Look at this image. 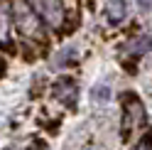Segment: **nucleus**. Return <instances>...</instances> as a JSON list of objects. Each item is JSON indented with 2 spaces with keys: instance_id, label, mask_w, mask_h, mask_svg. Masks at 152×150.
Masks as SVG:
<instances>
[{
  "instance_id": "obj_1",
  "label": "nucleus",
  "mask_w": 152,
  "mask_h": 150,
  "mask_svg": "<svg viewBox=\"0 0 152 150\" xmlns=\"http://www.w3.org/2000/svg\"><path fill=\"white\" fill-rule=\"evenodd\" d=\"M30 5V10L39 17L47 27H61L64 22V5L61 0H25Z\"/></svg>"
},
{
  "instance_id": "obj_2",
  "label": "nucleus",
  "mask_w": 152,
  "mask_h": 150,
  "mask_svg": "<svg viewBox=\"0 0 152 150\" xmlns=\"http://www.w3.org/2000/svg\"><path fill=\"white\" fill-rule=\"evenodd\" d=\"M12 10H15V25L20 27L25 35L39 37V32H42V20L30 10V5H27L25 0H15V7H12Z\"/></svg>"
},
{
  "instance_id": "obj_3",
  "label": "nucleus",
  "mask_w": 152,
  "mask_h": 150,
  "mask_svg": "<svg viewBox=\"0 0 152 150\" xmlns=\"http://www.w3.org/2000/svg\"><path fill=\"white\" fill-rule=\"evenodd\" d=\"M52 96L56 101H61L64 106L74 108L76 106V96H79V86H76V81L71 76H61V79H56L52 84Z\"/></svg>"
},
{
  "instance_id": "obj_4",
  "label": "nucleus",
  "mask_w": 152,
  "mask_h": 150,
  "mask_svg": "<svg viewBox=\"0 0 152 150\" xmlns=\"http://www.w3.org/2000/svg\"><path fill=\"white\" fill-rule=\"evenodd\" d=\"M128 17V0H110L106 5V22L110 27H118Z\"/></svg>"
},
{
  "instance_id": "obj_5",
  "label": "nucleus",
  "mask_w": 152,
  "mask_h": 150,
  "mask_svg": "<svg viewBox=\"0 0 152 150\" xmlns=\"http://www.w3.org/2000/svg\"><path fill=\"white\" fill-rule=\"evenodd\" d=\"M110 99H113V84L108 79H103V81L91 86V104L106 106V104H110Z\"/></svg>"
},
{
  "instance_id": "obj_6",
  "label": "nucleus",
  "mask_w": 152,
  "mask_h": 150,
  "mask_svg": "<svg viewBox=\"0 0 152 150\" xmlns=\"http://www.w3.org/2000/svg\"><path fill=\"white\" fill-rule=\"evenodd\" d=\"M56 57L59 59H54V67L56 69H66V67H71V64L79 62V49H76V47H64Z\"/></svg>"
},
{
  "instance_id": "obj_7",
  "label": "nucleus",
  "mask_w": 152,
  "mask_h": 150,
  "mask_svg": "<svg viewBox=\"0 0 152 150\" xmlns=\"http://www.w3.org/2000/svg\"><path fill=\"white\" fill-rule=\"evenodd\" d=\"M125 49H128L130 54H145V52L152 49V40H150L147 35H140V37H135V40H130V42L125 44Z\"/></svg>"
},
{
  "instance_id": "obj_8",
  "label": "nucleus",
  "mask_w": 152,
  "mask_h": 150,
  "mask_svg": "<svg viewBox=\"0 0 152 150\" xmlns=\"http://www.w3.org/2000/svg\"><path fill=\"white\" fill-rule=\"evenodd\" d=\"M130 150H152V128L145 130V135L140 138V143H135Z\"/></svg>"
},
{
  "instance_id": "obj_9",
  "label": "nucleus",
  "mask_w": 152,
  "mask_h": 150,
  "mask_svg": "<svg viewBox=\"0 0 152 150\" xmlns=\"http://www.w3.org/2000/svg\"><path fill=\"white\" fill-rule=\"evenodd\" d=\"M137 7L140 10H152V0H137Z\"/></svg>"
},
{
  "instance_id": "obj_10",
  "label": "nucleus",
  "mask_w": 152,
  "mask_h": 150,
  "mask_svg": "<svg viewBox=\"0 0 152 150\" xmlns=\"http://www.w3.org/2000/svg\"><path fill=\"white\" fill-rule=\"evenodd\" d=\"M30 150H44V143H39V140H37L34 145H30Z\"/></svg>"
},
{
  "instance_id": "obj_11",
  "label": "nucleus",
  "mask_w": 152,
  "mask_h": 150,
  "mask_svg": "<svg viewBox=\"0 0 152 150\" xmlns=\"http://www.w3.org/2000/svg\"><path fill=\"white\" fill-rule=\"evenodd\" d=\"M83 150H96V148H83Z\"/></svg>"
},
{
  "instance_id": "obj_12",
  "label": "nucleus",
  "mask_w": 152,
  "mask_h": 150,
  "mask_svg": "<svg viewBox=\"0 0 152 150\" xmlns=\"http://www.w3.org/2000/svg\"><path fill=\"white\" fill-rule=\"evenodd\" d=\"M7 150H10V148H7Z\"/></svg>"
}]
</instances>
